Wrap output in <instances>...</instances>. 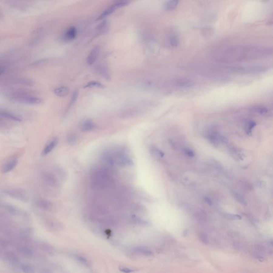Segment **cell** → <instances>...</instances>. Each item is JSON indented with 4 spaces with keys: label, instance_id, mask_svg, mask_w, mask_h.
Segmentation results:
<instances>
[{
    "label": "cell",
    "instance_id": "6da1fadb",
    "mask_svg": "<svg viewBox=\"0 0 273 273\" xmlns=\"http://www.w3.org/2000/svg\"><path fill=\"white\" fill-rule=\"evenodd\" d=\"M92 184L96 188H105L113 185V179L108 172L102 169H97L92 173Z\"/></svg>",
    "mask_w": 273,
    "mask_h": 273
},
{
    "label": "cell",
    "instance_id": "7a4b0ae2",
    "mask_svg": "<svg viewBox=\"0 0 273 273\" xmlns=\"http://www.w3.org/2000/svg\"><path fill=\"white\" fill-rule=\"evenodd\" d=\"M13 98L17 101L26 104H39L42 102V99L40 98L22 93H15L13 96Z\"/></svg>",
    "mask_w": 273,
    "mask_h": 273
},
{
    "label": "cell",
    "instance_id": "3957f363",
    "mask_svg": "<svg viewBox=\"0 0 273 273\" xmlns=\"http://www.w3.org/2000/svg\"><path fill=\"white\" fill-rule=\"evenodd\" d=\"M114 155V154H113ZM115 163L121 167H128L133 165L132 159L124 152H119L114 155Z\"/></svg>",
    "mask_w": 273,
    "mask_h": 273
},
{
    "label": "cell",
    "instance_id": "277c9868",
    "mask_svg": "<svg viewBox=\"0 0 273 273\" xmlns=\"http://www.w3.org/2000/svg\"><path fill=\"white\" fill-rule=\"evenodd\" d=\"M110 29V23L107 20H103L98 25L95 29V35L96 36L106 34Z\"/></svg>",
    "mask_w": 273,
    "mask_h": 273
},
{
    "label": "cell",
    "instance_id": "5b68a950",
    "mask_svg": "<svg viewBox=\"0 0 273 273\" xmlns=\"http://www.w3.org/2000/svg\"><path fill=\"white\" fill-rule=\"evenodd\" d=\"M7 193L13 198L18 199L22 201H26L28 199V197L26 192L23 190L12 189L8 190Z\"/></svg>",
    "mask_w": 273,
    "mask_h": 273
},
{
    "label": "cell",
    "instance_id": "8992f818",
    "mask_svg": "<svg viewBox=\"0 0 273 273\" xmlns=\"http://www.w3.org/2000/svg\"><path fill=\"white\" fill-rule=\"evenodd\" d=\"M100 51V48L99 46H96L93 48L89 53L86 59L87 63L89 65H92L95 64L99 57V54Z\"/></svg>",
    "mask_w": 273,
    "mask_h": 273
},
{
    "label": "cell",
    "instance_id": "52a82bcc",
    "mask_svg": "<svg viewBox=\"0 0 273 273\" xmlns=\"http://www.w3.org/2000/svg\"><path fill=\"white\" fill-rule=\"evenodd\" d=\"M77 29L75 27H71L67 29L62 35V39L65 41H69L75 39L77 35Z\"/></svg>",
    "mask_w": 273,
    "mask_h": 273
},
{
    "label": "cell",
    "instance_id": "ba28073f",
    "mask_svg": "<svg viewBox=\"0 0 273 273\" xmlns=\"http://www.w3.org/2000/svg\"><path fill=\"white\" fill-rule=\"evenodd\" d=\"M116 2L114 3L112 5H110V7H108L107 9L104 10L102 13L100 15L99 17L97 19V20H100L102 19H104L105 18L108 17V15H112L113 12H114L115 11L116 9H119V5L118 3Z\"/></svg>",
    "mask_w": 273,
    "mask_h": 273
},
{
    "label": "cell",
    "instance_id": "9c48e42d",
    "mask_svg": "<svg viewBox=\"0 0 273 273\" xmlns=\"http://www.w3.org/2000/svg\"><path fill=\"white\" fill-rule=\"evenodd\" d=\"M101 159L106 165L110 167H114L116 164L114 155L110 152H104L101 155Z\"/></svg>",
    "mask_w": 273,
    "mask_h": 273
},
{
    "label": "cell",
    "instance_id": "30bf717a",
    "mask_svg": "<svg viewBox=\"0 0 273 273\" xmlns=\"http://www.w3.org/2000/svg\"><path fill=\"white\" fill-rule=\"evenodd\" d=\"M174 84L176 86L184 88H191L194 85V82L191 79L187 78H180L176 79L174 81Z\"/></svg>",
    "mask_w": 273,
    "mask_h": 273
},
{
    "label": "cell",
    "instance_id": "8fae6325",
    "mask_svg": "<svg viewBox=\"0 0 273 273\" xmlns=\"http://www.w3.org/2000/svg\"><path fill=\"white\" fill-rule=\"evenodd\" d=\"M58 143V139L57 138H54L52 139L45 147L42 150V156H46L49 154L52 150L56 147Z\"/></svg>",
    "mask_w": 273,
    "mask_h": 273
},
{
    "label": "cell",
    "instance_id": "7c38bea8",
    "mask_svg": "<svg viewBox=\"0 0 273 273\" xmlns=\"http://www.w3.org/2000/svg\"><path fill=\"white\" fill-rule=\"evenodd\" d=\"M96 124L92 120L88 119L84 121L80 125V129L84 132H89L95 129Z\"/></svg>",
    "mask_w": 273,
    "mask_h": 273
},
{
    "label": "cell",
    "instance_id": "4fadbf2b",
    "mask_svg": "<svg viewBox=\"0 0 273 273\" xmlns=\"http://www.w3.org/2000/svg\"><path fill=\"white\" fill-rule=\"evenodd\" d=\"M0 117L2 119H7L8 120H11L13 121L20 122L22 120L19 117L13 114L12 113L8 111L0 109Z\"/></svg>",
    "mask_w": 273,
    "mask_h": 273
},
{
    "label": "cell",
    "instance_id": "5bb4252c",
    "mask_svg": "<svg viewBox=\"0 0 273 273\" xmlns=\"http://www.w3.org/2000/svg\"><path fill=\"white\" fill-rule=\"evenodd\" d=\"M133 251L137 254L145 257H150L153 255V252L150 249L144 247H134L133 249Z\"/></svg>",
    "mask_w": 273,
    "mask_h": 273
},
{
    "label": "cell",
    "instance_id": "9a60e30c",
    "mask_svg": "<svg viewBox=\"0 0 273 273\" xmlns=\"http://www.w3.org/2000/svg\"><path fill=\"white\" fill-rule=\"evenodd\" d=\"M18 164V160L17 159H11V160L7 162V163L3 165L2 167L3 173H8L10 172L11 170L15 168Z\"/></svg>",
    "mask_w": 273,
    "mask_h": 273
},
{
    "label": "cell",
    "instance_id": "2e32d148",
    "mask_svg": "<svg viewBox=\"0 0 273 273\" xmlns=\"http://www.w3.org/2000/svg\"><path fill=\"white\" fill-rule=\"evenodd\" d=\"M150 153L152 157L157 160H161L164 156V153L155 146H151L150 147Z\"/></svg>",
    "mask_w": 273,
    "mask_h": 273
},
{
    "label": "cell",
    "instance_id": "e0dca14e",
    "mask_svg": "<svg viewBox=\"0 0 273 273\" xmlns=\"http://www.w3.org/2000/svg\"><path fill=\"white\" fill-rule=\"evenodd\" d=\"M98 72L100 75L106 80H110V74L108 68L105 66H100L98 68Z\"/></svg>",
    "mask_w": 273,
    "mask_h": 273
},
{
    "label": "cell",
    "instance_id": "ac0fdd59",
    "mask_svg": "<svg viewBox=\"0 0 273 273\" xmlns=\"http://www.w3.org/2000/svg\"><path fill=\"white\" fill-rule=\"evenodd\" d=\"M37 204L42 209L46 210H50L52 208V203L44 199H40L37 201Z\"/></svg>",
    "mask_w": 273,
    "mask_h": 273
},
{
    "label": "cell",
    "instance_id": "d6986e66",
    "mask_svg": "<svg viewBox=\"0 0 273 273\" xmlns=\"http://www.w3.org/2000/svg\"><path fill=\"white\" fill-rule=\"evenodd\" d=\"M69 90L65 86H60L54 90V93L56 95L59 97H65L68 95Z\"/></svg>",
    "mask_w": 273,
    "mask_h": 273
},
{
    "label": "cell",
    "instance_id": "ffe728a7",
    "mask_svg": "<svg viewBox=\"0 0 273 273\" xmlns=\"http://www.w3.org/2000/svg\"><path fill=\"white\" fill-rule=\"evenodd\" d=\"M256 123L255 122L252 120H248L245 124L244 130L245 132L249 136H251L252 131L253 128L255 127Z\"/></svg>",
    "mask_w": 273,
    "mask_h": 273
},
{
    "label": "cell",
    "instance_id": "44dd1931",
    "mask_svg": "<svg viewBox=\"0 0 273 273\" xmlns=\"http://www.w3.org/2000/svg\"><path fill=\"white\" fill-rule=\"evenodd\" d=\"M178 5V1H168L164 4V8L167 11H171L176 8Z\"/></svg>",
    "mask_w": 273,
    "mask_h": 273
},
{
    "label": "cell",
    "instance_id": "7402d4cb",
    "mask_svg": "<svg viewBox=\"0 0 273 273\" xmlns=\"http://www.w3.org/2000/svg\"><path fill=\"white\" fill-rule=\"evenodd\" d=\"M93 88L102 89L104 88L105 86L104 84H103L100 82L96 81H90L84 86V88Z\"/></svg>",
    "mask_w": 273,
    "mask_h": 273
},
{
    "label": "cell",
    "instance_id": "603a6c76",
    "mask_svg": "<svg viewBox=\"0 0 273 273\" xmlns=\"http://www.w3.org/2000/svg\"><path fill=\"white\" fill-rule=\"evenodd\" d=\"M138 112L136 110H126V111H124L120 115V116L122 119H129L131 118L132 117H134L137 115Z\"/></svg>",
    "mask_w": 273,
    "mask_h": 273
},
{
    "label": "cell",
    "instance_id": "cb8c5ba5",
    "mask_svg": "<svg viewBox=\"0 0 273 273\" xmlns=\"http://www.w3.org/2000/svg\"><path fill=\"white\" fill-rule=\"evenodd\" d=\"M254 110L256 112L258 113L259 114L262 115L263 116H269L270 114V110L265 107L257 106L254 108Z\"/></svg>",
    "mask_w": 273,
    "mask_h": 273
},
{
    "label": "cell",
    "instance_id": "d4e9b609",
    "mask_svg": "<svg viewBox=\"0 0 273 273\" xmlns=\"http://www.w3.org/2000/svg\"><path fill=\"white\" fill-rule=\"evenodd\" d=\"M230 152H231V156L233 157H234V159L238 160H242L243 154L242 152H240L239 150H238V148H233L231 150Z\"/></svg>",
    "mask_w": 273,
    "mask_h": 273
},
{
    "label": "cell",
    "instance_id": "484cf974",
    "mask_svg": "<svg viewBox=\"0 0 273 273\" xmlns=\"http://www.w3.org/2000/svg\"><path fill=\"white\" fill-rule=\"evenodd\" d=\"M78 96H79V92H78V91H74V93H73V94H72V97H71V100H70V101H69V104H68V111L70 110L71 108H72V107L74 105V104H75V103H76V101L77 100Z\"/></svg>",
    "mask_w": 273,
    "mask_h": 273
},
{
    "label": "cell",
    "instance_id": "4316f807",
    "mask_svg": "<svg viewBox=\"0 0 273 273\" xmlns=\"http://www.w3.org/2000/svg\"><path fill=\"white\" fill-rule=\"evenodd\" d=\"M66 141L68 145H74L77 141V137L74 134H69L67 136Z\"/></svg>",
    "mask_w": 273,
    "mask_h": 273
},
{
    "label": "cell",
    "instance_id": "83f0119b",
    "mask_svg": "<svg viewBox=\"0 0 273 273\" xmlns=\"http://www.w3.org/2000/svg\"><path fill=\"white\" fill-rule=\"evenodd\" d=\"M132 219L133 221L138 224V225H141V226H147L148 225V223L145 220L142 219L141 218L138 217V216H132Z\"/></svg>",
    "mask_w": 273,
    "mask_h": 273
},
{
    "label": "cell",
    "instance_id": "f1b7e54d",
    "mask_svg": "<svg viewBox=\"0 0 273 273\" xmlns=\"http://www.w3.org/2000/svg\"><path fill=\"white\" fill-rule=\"evenodd\" d=\"M169 43L170 45L174 47H177L179 44V41L178 36L175 35H172L170 36L169 39Z\"/></svg>",
    "mask_w": 273,
    "mask_h": 273
},
{
    "label": "cell",
    "instance_id": "f546056e",
    "mask_svg": "<svg viewBox=\"0 0 273 273\" xmlns=\"http://www.w3.org/2000/svg\"><path fill=\"white\" fill-rule=\"evenodd\" d=\"M75 259H76L78 261L81 262V264L84 265H85V266H86L87 267L90 266V261H89L87 259L85 258V257H82L81 255H75Z\"/></svg>",
    "mask_w": 273,
    "mask_h": 273
},
{
    "label": "cell",
    "instance_id": "4dcf8cb0",
    "mask_svg": "<svg viewBox=\"0 0 273 273\" xmlns=\"http://www.w3.org/2000/svg\"><path fill=\"white\" fill-rule=\"evenodd\" d=\"M198 238L201 241V242L204 244L207 245L209 243V239L206 234L204 233H201L198 235Z\"/></svg>",
    "mask_w": 273,
    "mask_h": 273
},
{
    "label": "cell",
    "instance_id": "1f68e13d",
    "mask_svg": "<svg viewBox=\"0 0 273 273\" xmlns=\"http://www.w3.org/2000/svg\"><path fill=\"white\" fill-rule=\"evenodd\" d=\"M233 195L236 200L238 201V202L240 203L241 204L244 205H246L247 204L246 201L241 195H240V194H238V193H235V192L234 193Z\"/></svg>",
    "mask_w": 273,
    "mask_h": 273
},
{
    "label": "cell",
    "instance_id": "d6a6232c",
    "mask_svg": "<svg viewBox=\"0 0 273 273\" xmlns=\"http://www.w3.org/2000/svg\"><path fill=\"white\" fill-rule=\"evenodd\" d=\"M223 216L225 217V218L228 219L229 220H240L241 219V217L238 214H228V213H225L223 214Z\"/></svg>",
    "mask_w": 273,
    "mask_h": 273
},
{
    "label": "cell",
    "instance_id": "836d02e7",
    "mask_svg": "<svg viewBox=\"0 0 273 273\" xmlns=\"http://www.w3.org/2000/svg\"><path fill=\"white\" fill-rule=\"evenodd\" d=\"M234 247L236 250L240 251H243L244 249L246 248L243 243L240 241H238L234 243Z\"/></svg>",
    "mask_w": 273,
    "mask_h": 273
},
{
    "label": "cell",
    "instance_id": "e575fe53",
    "mask_svg": "<svg viewBox=\"0 0 273 273\" xmlns=\"http://www.w3.org/2000/svg\"><path fill=\"white\" fill-rule=\"evenodd\" d=\"M184 152L185 153V154L190 157H193L195 156V153L194 151L190 148H185L184 150Z\"/></svg>",
    "mask_w": 273,
    "mask_h": 273
},
{
    "label": "cell",
    "instance_id": "d590c367",
    "mask_svg": "<svg viewBox=\"0 0 273 273\" xmlns=\"http://www.w3.org/2000/svg\"><path fill=\"white\" fill-rule=\"evenodd\" d=\"M120 270L122 272L124 273H131L134 271V270H133L132 269L127 268V267H121L119 268Z\"/></svg>",
    "mask_w": 273,
    "mask_h": 273
},
{
    "label": "cell",
    "instance_id": "8d00e7d4",
    "mask_svg": "<svg viewBox=\"0 0 273 273\" xmlns=\"http://www.w3.org/2000/svg\"><path fill=\"white\" fill-rule=\"evenodd\" d=\"M5 71V68L3 66L0 65V76Z\"/></svg>",
    "mask_w": 273,
    "mask_h": 273
},
{
    "label": "cell",
    "instance_id": "74e56055",
    "mask_svg": "<svg viewBox=\"0 0 273 273\" xmlns=\"http://www.w3.org/2000/svg\"><path fill=\"white\" fill-rule=\"evenodd\" d=\"M205 200L206 201V202L207 203L209 204H212V201L210 200V199H209V198L205 197Z\"/></svg>",
    "mask_w": 273,
    "mask_h": 273
}]
</instances>
